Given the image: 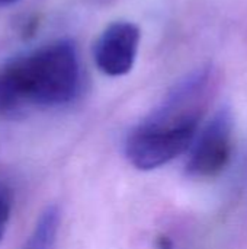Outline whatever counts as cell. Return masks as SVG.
I'll list each match as a JSON object with an SVG mask.
<instances>
[{
  "instance_id": "obj_1",
  "label": "cell",
  "mask_w": 247,
  "mask_h": 249,
  "mask_svg": "<svg viewBox=\"0 0 247 249\" xmlns=\"http://www.w3.org/2000/svg\"><path fill=\"white\" fill-rule=\"evenodd\" d=\"M217 89L218 71L211 64L179 80L127 136L128 162L140 171H153L188 153Z\"/></svg>"
},
{
  "instance_id": "obj_2",
  "label": "cell",
  "mask_w": 247,
  "mask_h": 249,
  "mask_svg": "<svg viewBox=\"0 0 247 249\" xmlns=\"http://www.w3.org/2000/svg\"><path fill=\"white\" fill-rule=\"evenodd\" d=\"M82 85L76 45L55 39L0 66V115L73 102Z\"/></svg>"
},
{
  "instance_id": "obj_3",
  "label": "cell",
  "mask_w": 247,
  "mask_h": 249,
  "mask_svg": "<svg viewBox=\"0 0 247 249\" xmlns=\"http://www.w3.org/2000/svg\"><path fill=\"white\" fill-rule=\"evenodd\" d=\"M233 114L229 107H221L201 127L189 147L186 172L202 179L220 175L233 155Z\"/></svg>"
},
{
  "instance_id": "obj_4",
  "label": "cell",
  "mask_w": 247,
  "mask_h": 249,
  "mask_svg": "<svg viewBox=\"0 0 247 249\" xmlns=\"http://www.w3.org/2000/svg\"><path fill=\"white\" fill-rule=\"evenodd\" d=\"M140 39V28L132 22L116 20L108 25L93 45L98 69L111 77L130 73L138 54Z\"/></svg>"
},
{
  "instance_id": "obj_5",
  "label": "cell",
  "mask_w": 247,
  "mask_h": 249,
  "mask_svg": "<svg viewBox=\"0 0 247 249\" xmlns=\"http://www.w3.org/2000/svg\"><path fill=\"white\" fill-rule=\"evenodd\" d=\"M61 223L58 206H48L38 217L31 235L26 238L22 249H52Z\"/></svg>"
},
{
  "instance_id": "obj_6",
  "label": "cell",
  "mask_w": 247,
  "mask_h": 249,
  "mask_svg": "<svg viewBox=\"0 0 247 249\" xmlns=\"http://www.w3.org/2000/svg\"><path fill=\"white\" fill-rule=\"evenodd\" d=\"M10 219V200L4 191L0 190V241L3 239Z\"/></svg>"
},
{
  "instance_id": "obj_7",
  "label": "cell",
  "mask_w": 247,
  "mask_h": 249,
  "mask_svg": "<svg viewBox=\"0 0 247 249\" xmlns=\"http://www.w3.org/2000/svg\"><path fill=\"white\" fill-rule=\"evenodd\" d=\"M17 0H0V6H7V4H12Z\"/></svg>"
}]
</instances>
